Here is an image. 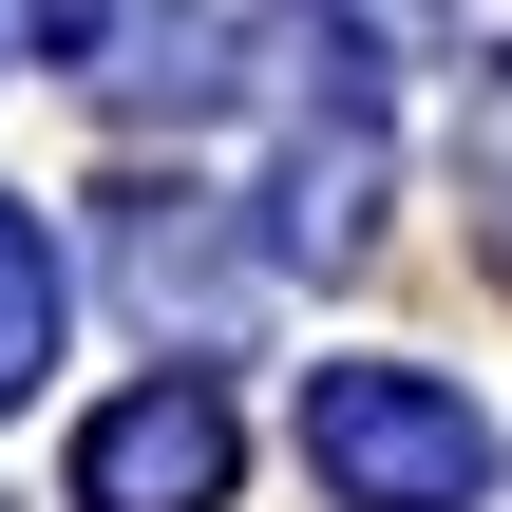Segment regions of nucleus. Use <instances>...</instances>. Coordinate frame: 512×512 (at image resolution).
I'll use <instances>...</instances> for the list:
<instances>
[{
	"label": "nucleus",
	"instance_id": "39448f33",
	"mask_svg": "<svg viewBox=\"0 0 512 512\" xmlns=\"http://www.w3.org/2000/svg\"><path fill=\"white\" fill-rule=\"evenodd\" d=\"M38 361H57V228L0 190V399H38Z\"/></svg>",
	"mask_w": 512,
	"mask_h": 512
},
{
	"label": "nucleus",
	"instance_id": "f03ea898",
	"mask_svg": "<svg viewBox=\"0 0 512 512\" xmlns=\"http://www.w3.org/2000/svg\"><path fill=\"white\" fill-rule=\"evenodd\" d=\"M304 475L342 512H494V418L418 361H304Z\"/></svg>",
	"mask_w": 512,
	"mask_h": 512
},
{
	"label": "nucleus",
	"instance_id": "7ed1b4c3",
	"mask_svg": "<svg viewBox=\"0 0 512 512\" xmlns=\"http://www.w3.org/2000/svg\"><path fill=\"white\" fill-rule=\"evenodd\" d=\"M228 475H247V437L209 380H133L76 418V512H228Z\"/></svg>",
	"mask_w": 512,
	"mask_h": 512
},
{
	"label": "nucleus",
	"instance_id": "f257e3e1",
	"mask_svg": "<svg viewBox=\"0 0 512 512\" xmlns=\"http://www.w3.org/2000/svg\"><path fill=\"white\" fill-rule=\"evenodd\" d=\"M266 57H285V247H304V266H361V247H380V171H399L380 38H361L342 0H266Z\"/></svg>",
	"mask_w": 512,
	"mask_h": 512
},
{
	"label": "nucleus",
	"instance_id": "20e7f679",
	"mask_svg": "<svg viewBox=\"0 0 512 512\" xmlns=\"http://www.w3.org/2000/svg\"><path fill=\"white\" fill-rule=\"evenodd\" d=\"M38 57H76L95 95H209L228 57H209V0H38Z\"/></svg>",
	"mask_w": 512,
	"mask_h": 512
}]
</instances>
